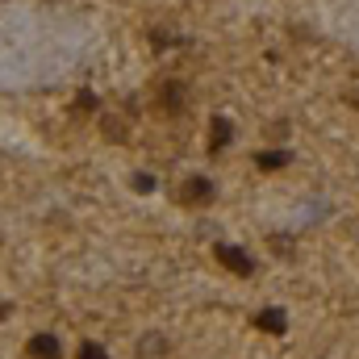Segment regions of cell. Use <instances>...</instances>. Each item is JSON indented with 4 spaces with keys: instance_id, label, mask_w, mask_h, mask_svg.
I'll use <instances>...</instances> for the list:
<instances>
[{
    "instance_id": "cell-1",
    "label": "cell",
    "mask_w": 359,
    "mask_h": 359,
    "mask_svg": "<svg viewBox=\"0 0 359 359\" xmlns=\"http://www.w3.org/2000/svg\"><path fill=\"white\" fill-rule=\"evenodd\" d=\"M176 201H180V205H209V201H213V180H205V176L180 180Z\"/></svg>"
},
{
    "instance_id": "cell-2",
    "label": "cell",
    "mask_w": 359,
    "mask_h": 359,
    "mask_svg": "<svg viewBox=\"0 0 359 359\" xmlns=\"http://www.w3.org/2000/svg\"><path fill=\"white\" fill-rule=\"evenodd\" d=\"M213 255H217V264H222V268L234 271V276H251V271H255V259H251L247 251L230 247V243H217V247H213Z\"/></svg>"
},
{
    "instance_id": "cell-3",
    "label": "cell",
    "mask_w": 359,
    "mask_h": 359,
    "mask_svg": "<svg viewBox=\"0 0 359 359\" xmlns=\"http://www.w3.org/2000/svg\"><path fill=\"white\" fill-rule=\"evenodd\" d=\"M29 359H63L59 339H55V334H34V339H29Z\"/></svg>"
},
{
    "instance_id": "cell-4",
    "label": "cell",
    "mask_w": 359,
    "mask_h": 359,
    "mask_svg": "<svg viewBox=\"0 0 359 359\" xmlns=\"http://www.w3.org/2000/svg\"><path fill=\"white\" fill-rule=\"evenodd\" d=\"M230 138H234V126H230L226 117H213V121H209V151H226Z\"/></svg>"
},
{
    "instance_id": "cell-5",
    "label": "cell",
    "mask_w": 359,
    "mask_h": 359,
    "mask_svg": "<svg viewBox=\"0 0 359 359\" xmlns=\"http://www.w3.org/2000/svg\"><path fill=\"white\" fill-rule=\"evenodd\" d=\"M255 326H259L264 334H284V330H288V318H284V309H259V313H255Z\"/></svg>"
},
{
    "instance_id": "cell-6",
    "label": "cell",
    "mask_w": 359,
    "mask_h": 359,
    "mask_svg": "<svg viewBox=\"0 0 359 359\" xmlns=\"http://www.w3.org/2000/svg\"><path fill=\"white\" fill-rule=\"evenodd\" d=\"M159 100H163V109H168V113H180V109L188 104V88H184L180 80H172V84L163 88V96H159Z\"/></svg>"
},
{
    "instance_id": "cell-7",
    "label": "cell",
    "mask_w": 359,
    "mask_h": 359,
    "mask_svg": "<svg viewBox=\"0 0 359 359\" xmlns=\"http://www.w3.org/2000/svg\"><path fill=\"white\" fill-rule=\"evenodd\" d=\"M288 159H292L288 151H259V155H255V168H259V172H276V168H284Z\"/></svg>"
},
{
    "instance_id": "cell-8",
    "label": "cell",
    "mask_w": 359,
    "mask_h": 359,
    "mask_svg": "<svg viewBox=\"0 0 359 359\" xmlns=\"http://www.w3.org/2000/svg\"><path fill=\"white\" fill-rule=\"evenodd\" d=\"M138 355L142 359H159L163 355V339H159V334H147V339L138 343Z\"/></svg>"
},
{
    "instance_id": "cell-9",
    "label": "cell",
    "mask_w": 359,
    "mask_h": 359,
    "mask_svg": "<svg viewBox=\"0 0 359 359\" xmlns=\"http://www.w3.org/2000/svg\"><path fill=\"white\" fill-rule=\"evenodd\" d=\"M76 359H109V351H104L100 343H80V355Z\"/></svg>"
},
{
    "instance_id": "cell-10",
    "label": "cell",
    "mask_w": 359,
    "mask_h": 359,
    "mask_svg": "<svg viewBox=\"0 0 359 359\" xmlns=\"http://www.w3.org/2000/svg\"><path fill=\"white\" fill-rule=\"evenodd\" d=\"M130 184H134V192H151V188H155V180L147 176V172H138V176H130Z\"/></svg>"
},
{
    "instance_id": "cell-11",
    "label": "cell",
    "mask_w": 359,
    "mask_h": 359,
    "mask_svg": "<svg viewBox=\"0 0 359 359\" xmlns=\"http://www.w3.org/2000/svg\"><path fill=\"white\" fill-rule=\"evenodd\" d=\"M76 109H96V96H92V92H80V96H76Z\"/></svg>"
},
{
    "instance_id": "cell-12",
    "label": "cell",
    "mask_w": 359,
    "mask_h": 359,
    "mask_svg": "<svg viewBox=\"0 0 359 359\" xmlns=\"http://www.w3.org/2000/svg\"><path fill=\"white\" fill-rule=\"evenodd\" d=\"M4 313H8V305H4V301H0V318H4Z\"/></svg>"
},
{
    "instance_id": "cell-13",
    "label": "cell",
    "mask_w": 359,
    "mask_h": 359,
    "mask_svg": "<svg viewBox=\"0 0 359 359\" xmlns=\"http://www.w3.org/2000/svg\"><path fill=\"white\" fill-rule=\"evenodd\" d=\"M351 100H355V104H359V92H355V96H351Z\"/></svg>"
}]
</instances>
